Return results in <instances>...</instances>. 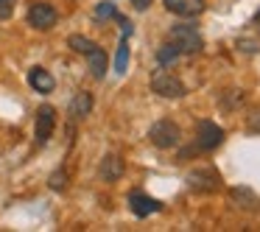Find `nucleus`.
<instances>
[{
	"mask_svg": "<svg viewBox=\"0 0 260 232\" xmlns=\"http://www.w3.org/2000/svg\"><path fill=\"white\" fill-rule=\"evenodd\" d=\"M129 210L137 215V218H148V215H154V213L162 210V202L151 198L148 193H143V190H132L129 193Z\"/></svg>",
	"mask_w": 260,
	"mask_h": 232,
	"instance_id": "8",
	"label": "nucleus"
},
{
	"mask_svg": "<svg viewBox=\"0 0 260 232\" xmlns=\"http://www.w3.org/2000/svg\"><path fill=\"white\" fill-rule=\"evenodd\" d=\"M98 174H101L104 182H118L123 176V159L118 154H107L101 159V165H98Z\"/></svg>",
	"mask_w": 260,
	"mask_h": 232,
	"instance_id": "11",
	"label": "nucleus"
},
{
	"mask_svg": "<svg viewBox=\"0 0 260 232\" xmlns=\"http://www.w3.org/2000/svg\"><path fill=\"white\" fill-rule=\"evenodd\" d=\"M28 84L34 92L48 95V92H53V87H56V79H53L51 70H45V68H31L28 70Z\"/></svg>",
	"mask_w": 260,
	"mask_h": 232,
	"instance_id": "10",
	"label": "nucleus"
},
{
	"mask_svg": "<svg viewBox=\"0 0 260 232\" xmlns=\"http://www.w3.org/2000/svg\"><path fill=\"white\" fill-rule=\"evenodd\" d=\"M232 198H235L241 207H249V210L257 207V196H254L249 187H235V190H232Z\"/></svg>",
	"mask_w": 260,
	"mask_h": 232,
	"instance_id": "17",
	"label": "nucleus"
},
{
	"mask_svg": "<svg viewBox=\"0 0 260 232\" xmlns=\"http://www.w3.org/2000/svg\"><path fill=\"white\" fill-rule=\"evenodd\" d=\"M238 48H241V51H246V53H257L260 48L254 45V42H249V40H238Z\"/></svg>",
	"mask_w": 260,
	"mask_h": 232,
	"instance_id": "21",
	"label": "nucleus"
},
{
	"mask_svg": "<svg viewBox=\"0 0 260 232\" xmlns=\"http://www.w3.org/2000/svg\"><path fill=\"white\" fill-rule=\"evenodd\" d=\"M224 143V129L215 120H199V135H196V151H213Z\"/></svg>",
	"mask_w": 260,
	"mask_h": 232,
	"instance_id": "5",
	"label": "nucleus"
},
{
	"mask_svg": "<svg viewBox=\"0 0 260 232\" xmlns=\"http://www.w3.org/2000/svg\"><path fill=\"white\" fill-rule=\"evenodd\" d=\"M84 56H87V64H90L92 79L101 81L104 76H107V53H104V48H101V45H95L90 53H84Z\"/></svg>",
	"mask_w": 260,
	"mask_h": 232,
	"instance_id": "12",
	"label": "nucleus"
},
{
	"mask_svg": "<svg viewBox=\"0 0 260 232\" xmlns=\"http://www.w3.org/2000/svg\"><path fill=\"white\" fill-rule=\"evenodd\" d=\"M165 12L176 14V17H199L204 14V0H162Z\"/></svg>",
	"mask_w": 260,
	"mask_h": 232,
	"instance_id": "9",
	"label": "nucleus"
},
{
	"mask_svg": "<svg viewBox=\"0 0 260 232\" xmlns=\"http://www.w3.org/2000/svg\"><path fill=\"white\" fill-rule=\"evenodd\" d=\"M126 68H129V37H120V45H118V53H115V73L123 76Z\"/></svg>",
	"mask_w": 260,
	"mask_h": 232,
	"instance_id": "14",
	"label": "nucleus"
},
{
	"mask_svg": "<svg viewBox=\"0 0 260 232\" xmlns=\"http://www.w3.org/2000/svg\"><path fill=\"white\" fill-rule=\"evenodd\" d=\"M68 45H70V51H76V53H90L92 48H95V42L92 40H87V37H81V34H73V37H68Z\"/></svg>",
	"mask_w": 260,
	"mask_h": 232,
	"instance_id": "16",
	"label": "nucleus"
},
{
	"mask_svg": "<svg viewBox=\"0 0 260 232\" xmlns=\"http://www.w3.org/2000/svg\"><path fill=\"white\" fill-rule=\"evenodd\" d=\"M254 28H257V34H260V12L254 14Z\"/></svg>",
	"mask_w": 260,
	"mask_h": 232,
	"instance_id": "24",
	"label": "nucleus"
},
{
	"mask_svg": "<svg viewBox=\"0 0 260 232\" xmlns=\"http://www.w3.org/2000/svg\"><path fill=\"white\" fill-rule=\"evenodd\" d=\"M14 12V0H0V20H9Z\"/></svg>",
	"mask_w": 260,
	"mask_h": 232,
	"instance_id": "20",
	"label": "nucleus"
},
{
	"mask_svg": "<svg viewBox=\"0 0 260 232\" xmlns=\"http://www.w3.org/2000/svg\"><path fill=\"white\" fill-rule=\"evenodd\" d=\"M151 90L157 92L159 98H182L185 95V84H182V79L179 76H174L171 70H165V68H159V70H154V76H151Z\"/></svg>",
	"mask_w": 260,
	"mask_h": 232,
	"instance_id": "3",
	"label": "nucleus"
},
{
	"mask_svg": "<svg viewBox=\"0 0 260 232\" xmlns=\"http://www.w3.org/2000/svg\"><path fill=\"white\" fill-rule=\"evenodd\" d=\"M148 140H151V146L168 151V148H176L182 143V131H179V126H176L174 120L162 118V120H157V123H151V129H148Z\"/></svg>",
	"mask_w": 260,
	"mask_h": 232,
	"instance_id": "1",
	"label": "nucleus"
},
{
	"mask_svg": "<svg viewBox=\"0 0 260 232\" xmlns=\"http://www.w3.org/2000/svg\"><path fill=\"white\" fill-rule=\"evenodd\" d=\"M118 17V9H115L112 0H104L95 6V20H115Z\"/></svg>",
	"mask_w": 260,
	"mask_h": 232,
	"instance_id": "18",
	"label": "nucleus"
},
{
	"mask_svg": "<svg viewBox=\"0 0 260 232\" xmlns=\"http://www.w3.org/2000/svg\"><path fill=\"white\" fill-rule=\"evenodd\" d=\"M64 179H68L64 171H56V174H51V182H48V185H51L53 190H64Z\"/></svg>",
	"mask_w": 260,
	"mask_h": 232,
	"instance_id": "19",
	"label": "nucleus"
},
{
	"mask_svg": "<svg viewBox=\"0 0 260 232\" xmlns=\"http://www.w3.org/2000/svg\"><path fill=\"white\" fill-rule=\"evenodd\" d=\"M90 109H92V95L90 92H79V95L70 101V118H87L90 115Z\"/></svg>",
	"mask_w": 260,
	"mask_h": 232,
	"instance_id": "13",
	"label": "nucleus"
},
{
	"mask_svg": "<svg viewBox=\"0 0 260 232\" xmlns=\"http://www.w3.org/2000/svg\"><path fill=\"white\" fill-rule=\"evenodd\" d=\"M53 129H56V109L53 107H40L37 109V118H34V140L37 146H45L51 140Z\"/></svg>",
	"mask_w": 260,
	"mask_h": 232,
	"instance_id": "6",
	"label": "nucleus"
},
{
	"mask_svg": "<svg viewBox=\"0 0 260 232\" xmlns=\"http://www.w3.org/2000/svg\"><path fill=\"white\" fill-rule=\"evenodd\" d=\"M179 56H182L179 48H176L174 42H168V45H162V48L157 51V64H159V68H168V64H174Z\"/></svg>",
	"mask_w": 260,
	"mask_h": 232,
	"instance_id": "15",
	"label": "nucleus"
},
{
	"mask_svg": "<svg viewBox=\"0 0 260 232\" xmlns=\"http://www.w3.org/2000/svg\"><path fill=\"white\" fill-rule=\"evenodd\" d=\"M129 3L137 9V12H146V9L151 6V0H129Z\"/></svg>",
	"mask_w": 260,
	"mask_h": 232,
	"instance_id": "22",
	"label": "nucleus"
},
{
	"mask_svg": "<svg viewBox=\"0 0 260 232\" xmlns=\"http://www.w3.org/2000/svg\"><path fill=\"white\" fill-rule=\"evenodd\" d=\"M171 42L179 48V53H202L204 51V37L199 34L196 25H174L171 28Z\"/></svg>",
	"mask_w": 260,
	"mask_h": 232,
	"instance_id": "2",
	"label": "nucleus"
},
{
	"mask_svg": "<svg viewBox=\"0 0 260 232\" xmlns=\"http://www.w3.org/2000/svg\"><path fill=\"white\" fill-rule=\"evenodd\" d=\"M185 182H187V187L196 190V193H213L221 187V174L213 165H204V168H193Z\"/></svg>",
	"mask_w": 260,
	"mask_h": 232,
	"instance_id": "4",
	"label": "nucleus"
},
{
	"mask_svg": "<svg viewBox=\"0 0 260 232\" xmlns=\"http://www.w3.org/2000/svg\"><path fill=\"white\" fill-rule=\"evenodd\" d=\"M249 129L252 131L260 129V112H252V118H249Z\"/></svg>",
	"mask_w": 260,
	"mask_h": 232,
	"instance_id": "23",
	"label": "nucleus"
},
{
	"mask_svg": "<svg viewBox=\"0 0 260 232\" xmlns=\"http://www.w3.org/2000/svg\"><path fill=\"white\" fill-rule=\"evenodd\" d=\"M25 20H28V25L37 31H51L53 25H56L59 14L51 3H34V6L28 9V14H25Z\"/></svg>",
	"mask_w": 260,
	"mask_h": 232,
	"instance_id": "7",
	"label": "nucleus"
}]
</instances>
